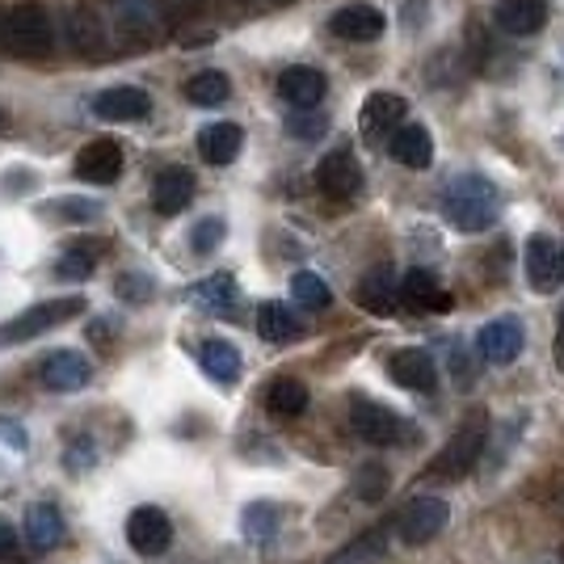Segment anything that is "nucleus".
Here are the masks:
<instances>
[{"label": "nucleus", "mask_w": 564, "mask_h": 564, "mask_svg": "<svg viewBox=\"0 0 564 564\" xmlns=\"http://www.w3.org/2000/svg\"><path fill=\"white\" fill-rule=\"evenodd\" d=\"M438 212L455 232H489L501 215V189L485 177V173H459L447 189Z\"/></svg>", "instance_id": "f257e3e1"}, {"label": "nucleus", "mask_w": 564, "mask_h": 564, "mask_svg": "<svg viewBox=\"0 0 564 564\" xmlns=\"http://www.w3.org/2000/svg\"><path fill=\"white\" fill-rule=\"evenodd\" d=\"M55 47V25L39 4H18L0 18V51L13 59H43Z\"/></svg>", "instance_id": "f03ea898"}, {"label": "nucleus", "mask_w": 564, "mask_h": 564, "mask_svg": "<svg viewBox=\"0 0 564 564\" xmlns=\"http://www.w3.org/2000/svg\"><path fill=\"white\" fill-rule=\"evenodd\" d=\"M485 447H489V422H485V417H471V422H464L451 434L447 447L434 455L430 480H443V485H447V480H464L468 471L480 468Z\"/></svg>", "instance_id": "7ed1b4c3"}, {"label": "nucleus", "mask_w": 564, "mask_h": 564, "mask_svg": "<svg viewBox=\"0 0 564 564\" xmlns=\"http://www.w3.org/2000/svg\"><path fill=\"white\" fill-rule=\"evenodd\" d=\"M80 312H85V300H80V295L43 300V304L25 307V312H18L13 321H4V325H0V346H22V341H34V337H43V333L68 325L72 316H80Z\"/></svg>", "instance_id": "20e7f679"}, {"label": "nucleus", "mask_w": 564, "mask_h": 564, "mask_svg": "<svg viewBox=\"0 0 564 564\" xmlns=\"http://www.w3.org/2000/svg\"><path fill=\"white\" fill-rule=\"evenodd\" d=\"M350 425L354 434L362 438V443H371V447H404V443H413V430L404 425V417H397L388 404H379V400H354L350 404Z\"/></svg>", "instance_id": "39448f33"}, {"label": "nucleus", "mask_w": 564, "mask_h": 564, "mask_svg": "<svg viewBox=\"0 0 564 564\" xmlns=\"http://www.w3.org/2000/svg\"><path fill=\"white\" fill-rule=\"evenodd\" d=\"M447 522H451V506L443 497H413V501H404V510L392 522V535L400 543H409V547H422V543L438 540Z\"/></svg>", "instance_id": "423d86ee"}, {"label": "nucleus", "mask_w": 564, "mask_h": 564, "mask_svg": "<svg viewBox=\"0 0 564 564\" xmlns=\"http://www.w3.org/2000/svg\"><path fill=\"white\" fill-rule=\"evenodd\" d=\"M316 186H321V194L333 198V203H350L354 194L362 189V165H358V156H354L350 148L325 152V161L316 169Z\"/></svg>", "instance_id": "0eeeda50"}, {"label": "nucleus", "mask_w": 564, "mask_h": 564, "mask_svg": "<svg viewBox=\"0 0 564 564\" xmlns=\"http://www.w3.org/2000/svg\"><path fill=\"white\" fill-rule=\"evenodd\" d=\"M527 346V333H522V321L518 316H497L489 321L485 329L476 333V350L485 362H494V367H510L518 354Z\"/></svg>", "instance_id": "6e6552de"}, {"label": "nucleus", "mask_w": 564, "mask_h": 564, "mask_svg": "<svg viewBox=\"0 0 564 564\" xmlns=\"http://www.w3.org/2000/svg\"><path fill=\"white\" fill-rule=\"evenodd\" d=\"M127 543L140 552V556H161L173 543V522H169L165 510L156 506H140L127 518Z\"/></svg>", "instance_id": "1a4fd4ad"}, {"label": "nucleus", "mask_w": 564, "mask_h": 564, "mask_svg": "<svg viewBox=\"0 0 564 564\" xmlns=\"http://www.w3.org/2000/svg\"><path fill=\"white\" fill-rule=\"evenodd\" d=\"M39 379H43V388L47 392H59V397H68V392H80V388H89V379H94V367H89V358L76 350H55L43 358V367H39Z\"/></svg>", "instance_id": "9d476101"}, {"label": "nucleus", "mask_w": 564, "mask_h": 564, "mask_svg": "<svg viewBox=\"0 0 564 564\" xmlns=\"http://www.w3.org/2000/svg\"><path fill=\"white\" fill-rule=\"evenodd\" d=\"M522 265H527V282L547 295V291H556L564 279V261H561V245L552 240V236H531L527 240V253H522Z\"/></svg>", "instance_id": "9b49d317"}, {"label": "nucleus", "mask_w": 564, "mask_h": 564, "mask_svg": "<svg viewBox=\"0 0 564 564\" xmlns=\"http://www.w3.org/2000/svg\"><path fill=\"white\" fill-rule=\"evenodd\" d=\"M404 115H409V106H404V97L400 94H371L367 101H362V115H358V122H362V135L371 143H383L397 135V127H404Z\"/></svg>", "instance_id": "f8f14e48"}, {"label": "nucleus", "mask_w": 564, "mask_h": 564, "mask_svg": "<svg viewBox=\"0 0 564 564\" xmlns=\"http://www.w3.org/2000/svg\"><path fill=\"white\" fill-rule=\"evenodd\" d=\"M122 173V148L118 140H89L76 152V177L89 186H110Z\"/></svg>", "instance_id": "ddd939ff"}, {"label": "nucleus", "mask_w": 564, "mask_h": 564, "mask_svg": "<svg viewBox=\"0 0 564 564\" xmlns=\"http://www.w3.org/2000/svg\"><path fill=\"white\" fill-rule=\"evenodd\" d=\"M110 18L127 39H152L165 25L161 0H110Z\"/></svg>", "instance_id": "4468645a"}, {"label": "nucleus", "mask_w": 564, "mask_h": 564, "mask_svg": "<svg viewBox=\"0 0 564 564\" xmlns=\"http://www.w3.org/2000/svg\"><path fill=\"white\" fill-rule=\"evenodd\" d=\"M388 376L392 383H400L404 392H434L438 388V367H434V358L417 346H409V350H397L388 358Z\"/></svg>", "instance_id": "2eb2a0df"}, {"label": "nucleus", "mask_w": 564, "mask_h": 564, "mask_svg": "<svg viewBox=\"0 0 564 564\" xmlns=\"http://www.w3.org/2000/svg\"><path fill=\"white\" fill-rule=\"evenodd\" d=\"M94 115L110 118V122H140L152 115V97L135 85H115V89H101L94 97Z\"/></svg>", "instance_id": "dca6fc26"}, {"label": "nucleus", "mask_w": 564, "mask_h": 564, "mask_svg": "<svg viewBox=\"0 0 564 564\" xmlns=\"http://www.w3.org/2000/svg\"><path fill=\"white\" fill-rule=\"evenodd\" d=\"M279 94H282V101H291L295 110H316V106L325 101V94H329V80H325V72L295 64V68H286L279 76Z\"/></svg>", "instance_id": "f3484780"}, {"label": "nucleus", "mask_w": 564, "mask_h": 564, "mask_svg": "<svg viewBox=\"0 0 564 564\" xmlns=\"http://www.w3.org/2000/svg\"><path fill=\"white\" fill-rule=\"evenodd\" d=\"M383 25L388 22H383V13L376 4H346L329 18V30L346 43H376L383 34Z\"/></svg>", "instance_id": "a211bd4d"}, {"label": "nucleus", "mask_w": 564, "mask_h": 564, "mask_svg": "<svg viewBox=\"0 0 564 564\" xmlns=\"http://www.w3.org/2000/svg\"><path fill=\"white\" fill-rule=\"evenodd\" d=\"M194 203V173L182 165L161 169L152 182V207L156 215H182Z\"/></svg>", "instance_id": "6ab92c4d"}, {"label": "nucleus", "mask_w": 564, "mask_h": 564, "mask_svg": "<svg viewBox=\"0 0 564 564\" xmlns=\"http://www.w3.org/2000/svg\"><path fill=\"white\" fill-rule=\"evenodd\" d=\"M400 304L413 312H451V291L430 270H409L400 279Z\"/></svg>", "instance_id": "aec40b11"}, {"label": "nucleus", "mask_w": 564, "mask_h": 564, "mask_svg": "<svg viewBox=\"0 0 564 564\" xmlns=\"http://www.w3.org/2000/svg\"><path fill=\"white\" fill-rule=\"evenodd\" d=\"M494 18L506 34L527 39V34H540L547 22V0H497Z\"/></svg>", "instance_id": "412c9836"}, {"label": "nucleus", "mask_w": 564, "mask_h": 564, "mask_svg": "<svg viewBox=\"0 0 564 564\" xmlns=\"http://www.w3.org/2000/svg\"><path fill=\"white\" fill-rule=\"evenodd\" d=\"M388 152L404 169H430L434 165V135L425 131L422 122H404V127H397V135L388 140Z\"/></svg>", "instance_id": "4be33fe9"}, {"label": "nucleus", "mask_w": 564, "mask_h": 564, "mask_svg": "<svg viewBox=\"0 0 564 564\" xmlns=\"http://www.w3.org/2000/svg\"><path fill=\"white\" fill-rule=\"evenodd\" d=\"M240 148H245V131L236 122H212V127L198 131V152H203L207 165H232Z\"/></svg>", "instance_id": "5701e85b"}, {"label": "nucleus", "mask_w": 564, "mask_h": 564, "mask_svg": "<svg viewBox=\"0 0 564 564\" xmlns=\"http://www.w3.org/2000/svg\"><path fill=\"white\" fill-rule=\"evenodd\" d=\"M388 547H392V522L362 531L358 540H350L346 547H337L325 564H383L388 561Z\"/></svg>", "instance_id": "b1692460"}, {"label": "nucleus", "mask_w": 564, "mask_h": 564, "mask_svg": "<svg viewBox=\"0 0 564 564\" xmlns=\"http://www.w3.org/2000/svg\"><path fill=\"white\" fill-rule=\"evenodd\" d=\"M64 43H68L76 55H97L106 47V25H101V13L94 9H72L64 18Z\"/></svg>", "instance_id": "393cba45"}, {"label": "nucleus", "mask_w": 564, "mask_h": 564, "mask_svg": "<svg viewBox=\"0 0 564 564\" xmlns=\"http://www.w3.org/2000/svg\"><path fill=\"white\" fill-rule=\"evenodd\" d=\"M25 540H30L34 552H51V547L64 543V518L51 501H34L25 510Z\"/></svg>", "instance_id": "a878e982"}, {"label": "nucleus", "mask_w": 564, "mask_h": 564, "mask_svg": "<svg viewBox=\"0 0 564 564\" xmlns=\"http://www.w3.org/2000/svg\"><path fill=\"white\" fill-rule=\"evenodd\" d=\"M358 304L367 307L371 316H397L400 312V282L388 270H371L367 279L358 282Z\"/></svg>", "instance_id": "bb28decb"}, {"label": "nucleus", "mask_w": 564, "mask_h": 564, "mask_svg": "<svg viewBox=\"0 0 564 564\" xmlns=\"http://www.w3.org/2000/svg\"><path fill=\"white\" fill-rule=\"evenodd\" d=\"M198 367L215 379V383H236L240 379V350H236L232 341H224V337H207L203 346H198Z\"/></svg>", "instance_id": "cd10ccee"}, {"label": "nucleus", "mask_w": 564, "mask_h": 564, "mask_svg": "<svg viewBox=\"0 0 564 564\" xmlns=\"http://www.w3.org/2000/svg\"><path fill=\"white\" fill-rule=\"evenodd\" d=\"M258 333L261 341H270V346H286V341H295L304 333V325H300V316L286 304L270 300V304L258 307Z\"/></svg>", "instance_id": "c85d7f7f"}, {"label": "nucleus", "mask_w": 564, "mask_h": 564, "mask_svg": "<svg viewBox=\"0 0 564 564\" xmlns=\"http://www.w3.org/2000/svg\"><path fill=\"white\" fill-rule=\"evenodd\" d=\"M279 527H282V510L274 501H249L245 514H240V531H245V540L253 543V547L274 543Z\"/></svg>", "instance_id": "c756f323"}, {"label": "nucleus", "mask_w": 564, "mask_h": 564, "mask_svg": "<svg viewBox=\"0 0 564 564\" xmlns=\"http://www.w3.org/2000/svg\"><path fill=\"white\" fill-rule=\"evenodd\" d=\"M189 300L198 307H207L215 316H228L240 300V291H236V279L232 274H212V279H203L194 291H189Z\"/></svg>", "instance_id": "7c9ffc66"}, {"label": "nucleus", "mask_w": 564, "mask_h": 564, "mask_svg": "<svg viewBox=\"0 0 564 564\" xmlns=\"http://www.w3.org/2000/svg\"><path fill=\"white\" fill-rule=\"evenodd\" d=\"M265 409H270L274 417H300L307 409V388L300 379H274V383L265 388Z\"/></svg>", "instance_id": "2f4dec72"}, {"label": "nucleus", "mask_w": 564, "mask_h": 564, "mask_svg": "<svg viewBox=\"0 0 564 564\" xmlns=\"http://www.w3.org/2000/svg\"><path fill=\"white\" fill-rule=\"evenodd\" d=\"M97 270V245L94 240H76L64 249V258L55 261V279L64 282H85Z\"/></svg>", "instance_id": "473e14b6"}, {"label": "nucleus", "mask_w": 564, "mask_h": 564, "mask_svg": "<svg viewBox=\"0 0 564 564\" xmlns=\"http://www.w3.org/2000/svg\"><path fill=\"white\" fill-rule=\"evenodd\" d=\"M228 94H232V85H228V76L224 72H194L186 80V97L194 101V106H224L228 101Z\"/></svg>", "instance_id": "72a5a7b5"}, {"label": "nucleus", "mask_w": 564, "mask_h": 564, "mask_svg": "<svg viewBox=\"0 0 564 564\" xmlns=\"http://www.w3.org/2000/svg\"><path fill=\"white\" fill-rule=\"evenodd\" d=\"M291 300L300 307H307V312H325V307L333 304V291L316 270H300V274L291 279Z\"/></svg>", "instance_id": "f704fd0d"}, {"label": "nucleus", "mask_w": 564, "mask_h": 564, "mask_svg": "<svg viewBox=\"0 0 564 564\" xmlns=\"http://www.w3.org/2000/svg\"><path fill=\"white\" fill-rule=\"evenodd\" d=\"M286 131L295 140H321L329 131V115H321V110H295V115H286Z\"/></svg>", "instance_id": "c9c22d12"}, {"label": "nucleus", "mask_w": 564, "mask_h": 564, "mask_svg": "<svg viewBox=\"0 0 564 564\" xmlns=\"http://www.w3.org/2000/svg\"><path fill=\"white\" fill-rule=\"evenodd\" d=\"M47 215H59V219H68V224H85V219H94V215H101V207H97L94 198H55V203H47L43 207Z\"/></svg>", "instance_id": "e433bc0d"}, {"label": "nucleus", "mask_w": 564, "mask_h": 564, "mask_svg": "<svg viewBox=\"0 0 564 564\" xmlns=\"http://www.w3.org/2000/svg\"><path fill=\"white\" fill-rule=\"evenodd\" d=\"M228 236V224L224 219H203V224H194V232H189V245H194V253H215L219 249V240Z\"/></svg>", "instance_id": "4c0bfd02"}, {"label": "nucleus", "mask_w": 564, "mask_h": 564, "mask_svg": "<svg viewBox=\"0 0 564 564\" xmlns=\"http://www.w3.org/2000/svg\"><path fill=\"white\" fill-rule=\"evenodd\" d=\"M115 291L127 304H143V300H152V279L148 274H118Z\"/></svg>", "instance_id": "58836bf2"}, {"label": "nucleus", "mask_w": 564, "mask_h": 564, "mask_svg": "<svg viewBox=\"0 0 564 564\" xmlns=\"http://www.w3.org/2000/svg\"><path fill=\"white\" fill-rule=\"evenodd\" d=\"M94 459H97V451L89 438H76V443L64 447V468L68 471H89L94 468Z\"/></svg>", "instance_id": "ea45409f"}, {"label": "nucleus", "mask_w": 564, "mask_h": 564, "mask_svg": "<svg viewBox=\"0 0 564 564\" xmlns=\"http://www.w3.org/2000/svg\"><path fill=\"white\" fill-rule=\"evenodd\" d=\"M0 443H9L13 451H25V430L9 417H0Z\"/></svg>", "instance_id": "a19ab883"}, {"label": "nucleus", "mask_w": 564, "mask_h": 564, "mask_svg": "<svg viewBox=\"0 0 564 564\" xmlns=\"http://www.w3.org/2000/svg\"><path fill=\"white\" fill-rule=\"evenodd\" d=\"M13 552H18V531L0 518V556H13Z\"/></svg>", "instance_id": "79ce46f5"}, {"label": "nucleus", "mask_w": 564, "mask_h": 564, "mask_svg": "<svg viewBox=\"0 0 564 564\" xmlns=\"http://www.w3.org/2000/svg\"><path fill=\"white\" fill-rule=\"evenodd\" d=\"M556 362H561L564 371V312H561V329H556Z\"/></svg>", "instance_id": "37998d69"}, {"label": "nucleus", "mask_w": 564, "mask_h": 564, "mask_svg": "<svg viewBox=\"0 0 564 564\" xmlns=\"http://www.w3.org/2000/svg\"><path fill=\"white\" fill-rule=\"evenodd\" d=\"M543 564H556V561H543Z\"/></svg>", "instance_id": "c03bdc74"}, {"label": "nucleus", "mask_w": 564, "mask_h": 564, "mask_svg": "<svg viewBox=\"0 0 564 564\" xmlns=\"http://www.w3.org/2000/svg\"><path fill=\"white\" fill-rule=\"evenodd\" d=\"M561 261H564V249H561Z\"/></svg>", "instance_id": "a18cd8bd"}, {"label": "nucleus", "mask_w": 564, "mask_h": 564, "mask_svg": "<svg viewBox=\"0 0 564 564\" xmlns=\"http://www.w3.org/2000/svg\"><path fill=\"white\" fill-rule=\"evenodd\" d=\"M561 561H564V552H561Z\"/></svg>", "instance_id": "49530a36"}]
</instances>
